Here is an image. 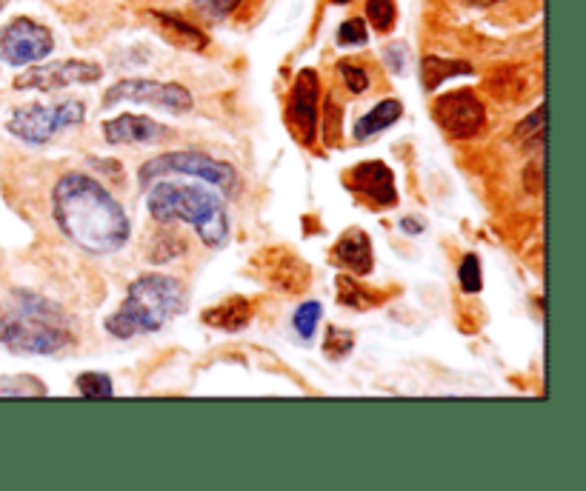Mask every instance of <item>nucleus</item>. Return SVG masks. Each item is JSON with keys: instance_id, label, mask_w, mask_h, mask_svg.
<instances>
[{"instance_id": "nucleus-32", "label": "nucleus", "mask_w": 586, "mask_h": 491, "mask_svg": "<svg viewBox=\"0 0 586 491\" xmlns=\"http://www.w3.org/2000/svg\"><path fill=\"white\" fill-rule=\"evenodd\" d=\"M401 226H404L406 232H421V226H418V223H412V220H404Z\"/></svg>"}, {"instance_id": "nucleus-17", "label": "nucleus", "mask_w": 586, "mask_h": 491, "mask_svg": "<svg viewBox=\"0 0 586 491\" xmlns=\"http://www.w3.org/2000/svg\"><path fill=\"white\" fill-rule=\"evenodd\" d=\"M152 18L161 26V35L169 40V43H175V46H181V49H189V52H201V49H206L209 40H206V35H203L198 26L175 18V15H166V12H152Z\"/></svg>"}, {"instance_id": "nucleus-23", "label": "nucleus", "mask_w": 586, "mask_h": 491, "mask_svg": "<svg viewBox=\"0 0 586 491\" xmlns=\"http://www.w3.org/2000/svg\"><path fill=\"white\" fill-rule=\"evenodd\" d=\"M75 386H78V392H81L83 397H89V400H106V397H112V392H115V389H112V380L101 372H83Z\"/></svg>"}, {"instance_id": "nucleus-30", "label": "nucleus", "mask_w": 586, "mask_h": 491, "mask_svg": "<svg viewBox=\"0 0 586 491\" xmlns=\"http://www.w3.org/2000/svg\"><path fill=\"white\" fill-rule=\"evenodd\" d=\"M341 78H344L346 89L352 95H364L369 89V75H366L361 66H352V63H341Z\"/></svg>"}, {"instance_id": "nucleus-26", "label": "nucleus", "mask_w": 586, "mask_h": 491, "mask_svg": "<svg viewBox=\"0 0 586 491\" xmlns=\"http://www.w3.org/2000/svg\"><path fill=\"white\" fill-rule=\"evenodd\" d=\"M352 346H355V334L349 332V329H335V326H332V329L326 332V357H346V354L352 352Z\"/></svg>"}, {"instance_id": "nucleus-3", "label": "nucleus", "mask_w": 586, "mask_h": 491, "mask_svg": "<svg viewBox=\"0 0 586 491\" xmlns=\"http://www.w3.org/2000/svg\"><path fill=\"white\" fill-rule=\"evenodd\" d=\"M183 309H186V292L175 277L143 275L129 286L121 309L106 320V332L121 340H129L135 334L161 332Z\"/></svg>"}, {"instance_id": "nucleus-22", "label": "nucleus", "mask_w": 586, "mask_h": 491, "mask_svg": "<svg viewBox=\"0 0 586 491\" xmlns=\"http://www.w3.org/2000/svg\"><path fill=\"white\" fill-rule=\"evenodd\" d=\"M321 303L318 300H306L301 303L298 309H295V315H292V329L298 332L301 340H312V334L318 329V320H321Z\"/></svg>"}, {"instance_id": "nucleus-10", "label": "nucleus", "mask_w": 586, "mask_h": 491, "mask_svg": "<svg viewBox=\"0 0 586 491\" xmlns=\"http://www.w3.org/2000/svg\"><path fill=\"white\" fill-rule=\"evenodd\" d=\"M318 98L321 89H318L315 69H301L286 106V126L301 146H312L318 135Z\"/></svg>"}, {"instance_id": "nucleus-5", "label": "nucleus", "mask_w": 586, "mask_h": 491, "mask_svg": "<svg viewBox=\"0 0 586 491\" xmlns=\"http://www.w3.org/2000/svg\"><path fill=\"white\" fill-rule=\"evenodd\" d=\"M86 118V106L81 100L69 98L55 106H23L9 118V132L26 143H46L61 129L78 126Z\"/></svg>"}, {"instance_id": "nucleus-34", "label": "nucleus", "mask_w": 586, "mask_h": 491, "mask_svg": "<svg viewBox=\"0 0 586 491\" xmlns=\"http://www.w3.org/2000/svg\"><path fill=\"white\" fill-rule=\"evenodd\" d=\"M332 3H338V6H346V3H352V0H332Z\"/></svg>"}, {"instance_id": "nucleus-24", "label": "nucleus", "mask_w": 586, "mask_h": 491, "mask_svg": "<svg viewBox=\"0 0 586 491\" xmlns=\"http://www.w3.org/2000/svg\"><path fill=\"white\" fill-rule=\"evenodd\" d=\"M0 394H9V397H38V394H46V386H43L41 380L29 377V374L3 377L0 380Z\"/></svg>"}, {"instance_id": "nucleus-7", "label": "nucleus", "mask_w": 586, "mask_h": 491, "mask_svg": "<svg viewBox=\"0 0 586 491\" xmlns=\"http://www.w3.org/2000/svg\"><path fill=\"white\" fill-rule=\"evenodd\" d=\"M106 106H118V103H143V106H155L172 115H186L192 109V95L189 89H183L178 83H161V80H118L106 95Z\"/></svg>"}, {"instance_id": "nucleus-28", "label": "nucleus", "mask_w": 586, "mask_h": 491, "mask_svg": "<svg viewBox=\"0 0 586 491\" xmlns=\"http://www.w3.org/2000/svg\"><path fill=\"white\" fill-rule=\"evenodd\" d=\"M366 23L361 18H349L341 23V29H338V43L341 46H364L366 43Z\"/></svg>"}, {"instance_id": "nucleus-13", "label": "nucleus", "mask_w": 586, "mask_h": 491, "mask_svg": "<svg viewBox=\"0 0 586 491\" xmlns=\"http://www.w3.org/2000/svg\"><path fill=\"white\" fill-rule=\"evenodd\" d=\"M263 260L266 263H258L263 269V277L283 292H304L309 286V269L301 257H295L286 249H269Z\"/></svg>"}, {"instance_id": "nucleus-25", "label": "nucleus", "mask_w": 586, "mask_h": 491, "mask_svg": "<svg viewBox=\"0 0 586 491\" xmlns=\"http://www.w3.org/2000/svg\"><path fill=\"white\" fill-rule=\"evenodd\" d=\"M366 15L378 32H389L395 26V3L392 0H366Z\"/></svg>"}, {"instance_id": "nucleus-1", "label": "nucleus", "mask_w": 586, "mask_h": 491, "mask_svg": "<svg viewBox=\"0 0 586 491\" xmlns=\"http://www.w3.org/2000/svg\"><path fill=\"white\" fill-rule=\"evenodd\" d=\"M52 212L63 235L92 255H112L132 235L121 203L83 172H69L55 183Z\"/></svg>"}, {"instance_id": "nucleus-11", "label": "nucleus", "mask_w": 586, "mask_h": 491, "mask_svg": "<svg viewBox=\"0 0 586 491\" xmlns=\"http://www.w3.org/2000/svg\"><path fill=\"white\" fill-rule=\"evenodd\" d=\"M101 75V66L89 60H55V63H43V66L23 72L21 78H15V89L52 92V89L72 86V83H98Z\"/></svg>"}, {"instance_id": "nucleus-21", "label": "nucleus", "mask_w": 586, "mask_h": 491, "mask_svg": "<svg viewBox=\"0 0 586 491\" xmlns=\"http://www.w3.org/2000/svg\"><path fill=\"white\" fill-rule=\"evenodd\" d=\"M544 106L541 109H535L529 118H524L518 123V129H515V140L524 146L526 152H535V149H544Z\"/></svg>"}, {"instance_id": "nucleus-4", "label": "nucleus", "mask_w": 586, "mask_h": 491, "mask_svg": "<svg viewBox=\"0 0 586 491\" xmlns=\"http://www.w3.org/2000/svg\"><path fill=\"white\" fill-rule=\"evenodd\" d=\"M149 215L155 220L189 223L206 246L218 249L229 240V215L221 195L192 183H158L149 195Z\"/></svg>"}, {"instance_id": "nucleus-31", "label": "nucleus", "mask_w": 586, "mask_h": 491, "mask_svg": "<svg viewBox=\"0 0 586 491\" xmlns=\"http://www.w3.org/2000/svg\"><path fill=\"white\" fill-rule=\"evenodd\" d=\"M386 63H389V69L392 72H404V63H406V52L401 43H392V46H386Z\"/></svg>"}, {"instance_id": "nucleus-14", "label": "nucleus", "mask_w": 586, "mask_h": 491, "mask_svg": "<svg viewBox=\"0 0 586 491\" xmlns=\"http://www.w3.org/2000/svg\"><path fill=\"white\" fill-rule=\"evenodd\" d=\"M332 263L349 269L352 275L364 277L372 272V243L364 229H346L332 249Z\"/></svg>"}, {"instance_id": "nucleus-8", "label": "nucleus", "mask_w": 586, "mask_h": 491, "mask_svg": "<svg viewBox=\"0 0 586 491\" xmlns=\"http://www.w3.org/2000/svg\"><path fill=\"white\" fill-rule=\"evenodd\" d=\"M55 49L52 32L29 18L9 20L0 29V58L12 66H26V63H38L49 58Z\"/></svg>"}, {"instance_id": "nucleus-33", "label": "nucleus", "mask_w": 586, "mask_h": 491, "mask_svg": "<svg viewBox=\"0 0 586 491\" xmlns=\"http://www.w3.org/2000/svg\"><path fill=\"white\" fill-rule=\"evenodd\" d=\"M466 3H475V6H495V3H501V0H466Z\"/></svg>"}, {"instance_id": "nucleus-27", "label": "nucleus", "mask_w": 586, "mask_h": 491, "mask_svg": "<svg viewBox=\"0 0 586 491\" xmlns=\"http://www.w3.org/2000/svg\"><path fill=\"white\" fill-rule=\"evenodd\" d=\"M461 289H464L466 295H475V292H481V286H484V277H481V260L478 255H466L464 263H461Z\"/></svg>"}, {"instance_id": "nucleus-15", "label": "nucleus", "mask_w": 586, "mask_h": 491, "mask_svg": "<svg viewBox=\"0 0 586 491\" xmlns=\"http://www.w3.org/2000/svg\"><path fill=\"white\" fill-rule=\"evenodd\" d=\"M166 135L161 123H155L152 118H143V115H121L115 120H106L103 123V138L115 146H135V143H152Z\"/></svg>"}, {"instance_id": "nucleus-16", "label": "nucleus", "mask_w": 586, "mask_h": 491, "mask_svg": "<svg viewBox=\"0 0 586 491\" xmlns=\"http://www.w3.org/2000/svg\"><path fill=\"white\" fill-rule=\"evenodd\" d=\"M252 320V303L246 297H229L221 306H212L203 312V323L221 332H241Z\"/></svg>"}, {"instance_id": "nucleus-20", "label": "nucleus", "mask_w": 586, "mask_h": 491, "mask_svg": "<svg viewBox=\"0 0 586 491\" xmlns=\"http://www.w3.org/2000/svg\"><path fill=\"white\" fill-rule=\"evenodd\" d=\"M338 300L341 306H349V309H358V312H369L375 309L378 303H384V295L381 292H372L369 286H361L358 280L341 275L338 277Z\"/></svg>"}, {"instance_id": "nucleus-6", "label": "nucleus", "mask_w": 586, "mask_h": 491, "mask_svg": "<svg viewBox=\"0 0 586 491\" xmlns=\"http://www.w3.org/2000/svg\"><path fill=\"white\" fill-rule=\"evenodd\" d=\"M163 175L198 177V180L218 186L221 192H229L235 186V169L229 163H221V160L201 155V152H169V155L143 163L141 183H149V180Z\"/></svg>"}, {"instance_id": "nucleus-19", "label": "nucleus", "mask_w": 586, "mask_h": 491, "mask_svg": "<svg viewBox=\"0 0 586 491\" xmlns=\"http://www.w3.org/2000/svg\"><path fill=\"white\" fill-rule=\"evenodd\" d=\"M458 75H472V66L464 60L435 58V55H426L421 60V80H424L426 92H435L444 80L458 78Z\"/></svg>"}, {"instance_id": "nucleus-35", "label": "nucleus", "mask_w": 586, "mask_h": 491, "mask_svg": "<svg viewBox=\"0 0 586 491\" xmlns=\"http://www.w3.org/2000/svg\"><path fill=\"white\" fill-rule=\"evenodd\" d=\"M0 6H3V3H0Z\"/></svg>"}, {"instance_id": "nucleus-18", "label": "nucleus", "mask_w": 586, "mask_h": 491, "mask_svg": "<svg viewBox=\"0 0 586 491\" xmlns=\"http://www.w3.org/2000/svg\"><path fill=\"white\" fill-rule=\"evenodd\" d=\"M404 115V106H401V100L395 98H386L381 103H375L369 112H366L364 118L355 123V140H369L375 138V135H381L384 129H389L395 120Z\"/></svg>"}, {"instance_id": "nucleus-9", "label": "nucleus", "mask_w": 586, "mask_h": 491, "mask_svg": "<svg viewBox=\"0 0 586 491\" xmlns=\"http://www.w3.org/2000/svg\"><path fill=\"white\" fill-rule=\"evenodd\" d=\"M432 118L449 138L469 140L475 138V135H481V129H484L486 123V112L484 103L478 100L475 92L455 89V92L441 95V98L435 100Z\"/></svg>"}, {"instance_id": "nucleus-29", "label": "nucleus", "mask_w": 586, "mask_h": 491, "mask_svg": "<svg viewBox=\"0 0 586 491\" xmlns=\"http://www.w3.org/2000/svg\"><path fill=\"white\" fill-rule=\"evenodd\" d=\"M238 3L241 0H195V9L203 12L209 20H223L238 9Z\"/></svg>"}, {"instance_id": "nucleus-2", "label": "nucleus", "mask_w": 586, "mask_h": 491, "mask_svg": "<svg viewBox=\"0 0 586 491\" xmlns=\"http://www.w3.org/2000/svg\"><path fill=\"white\" fill-rule=\"evenodd\" d=\"M0 343L18 354H55L72 346V323L49 297L15 289L0 300Z\"/></svg>"}, {"instance_id": "nucleus-12", "label": "nucleus", "mask_w": 586, "mask_h": 491, "mask_svg": "<svg viewBox=\"0 0 586 491\" xmlns=\"http://www.w3.org/2000/svg\"><path fill=\"white\" fill-rule=\"evenodd\" d=\"M346 186L355 195L366 197L369 203L389 209L398 203V189H395V175L381 160H366L346 172Z\"/></svg>"}]
</instances>
